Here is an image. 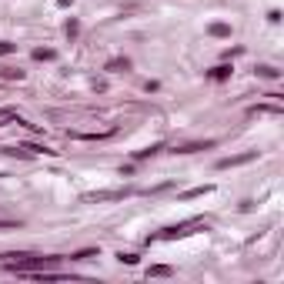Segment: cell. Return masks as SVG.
<instances>
[{"label": "cell", "instance_id": "cell-10", "mask_svg": "<svg viewBox=\"0 0 284 284\" xmlns=\"http://www.w3.org/2000/svg\"><path fill=\"white\" fill-rule=\"evenodd\" d=\"M64 37H67V41H77V37H81V20H77V17H67Z\"/></svg>", "mask_w": 284, "mask_h": 284}, {"label": "cell", "instance_id": "cell-22", "mask_svg": "<svg viewBox=\"0 0 284 284\" xmlns=\"http://www.w3.org/2000/svg\"><path fill=\"white\" fill-rule=\"evenodd\" d=\"M244 54V47H231V50H224V60H231V57H241Z\"/></svg>", "mask_w": 284, "mask_h": 284}, {"label": "cell", "instance_id": "cell-5", "mask_svg": "<svg viewBox=\"0 0 284 284\" xmlns=\"http://www.w3.org/2000/svg\"><path fill=\"white\" fill-rule=\"evenodd\" d=\"M211 147H218V140H214V137H207V140H191V144L174 147V154H197V151H211Z\"/></svg>", "mask_w": 284, "mask_h": 284}, {"label": "cell", "instance_id": "cell-16", "mask_svg": "<svg viewBox=\"0 0 284 284\" xmlns=\"http://www.w3.org/2000/svg\"><path fill=\"white\" fill-rule=\"evenodd\" d=\"M0 81H24V70H17V67H4V70H0Z\"/></svg>", "mask_w": 284, "mask_h": 284}, {"label": "cell", "instance_id": "cell-1", "mask_svg": "<svg viewBox=\"0 0 284 284\" xmlns=\"http://www.w3.org/2000/svg\"><path fill=\"white\" fill-rule=\"evenodd\" d=\"M7 271H50L60 268L64 258L60 254H27V251H14V254H0Z\"/></svg>", "mask_w": 284, "mask_h": 284}, {"label": "cell", "instance_id": "cell-9", "mask_svg": "<svg viewBox=\"0 0 284 284\" xmlns=\"http://www.w3.org/2000/svg\"><path fill=\"white\" fill-rule=\"evenodd\" d=\"M207 33H211V37H218V41H227V37H231V24L218 20V24H211V27H207Z\"/></svg>", "mask_w": 284, "mask_h": 284}, {"label": "cell", "instance_id": "cell-21", "mask_svg": "<svg viewBox=\"0 0 284 284\" xmlns=\"http://www.w3.org/2000/svg\"><path fill=\"white\" fill-rule=\"evenodd\" d=\"M20 221H10V218H0V231H17Z\"/></svg>", "mask_w": 284, "mask_h": 284}, {"label": "cell", "instance_id": "cell-11", "mask_svg": "<svg viewBox=\"0 0 284 284\" xmlns=\"http://www.w3.org/2000/svg\"><path fill=\"white\" fill-rule=\"evenodd\" d=\"M254 74H258V77H264V81H281V70H277L274 64H261Z\"/></svg>", "mask_w": 284, "mask_h": 284}, {"label": "cell", "instance_id": "cell-7", "mask_svg": "<svg viewBox=\"0 0 284 284\" xmlns=\"http://www.w3.org/2000/svg\"><path fill=\"white\" fill-rule=\"evenodd\" d=\"M247 114H251V117H254V114H274V117H281L284 107H281V100H274V104H251Z\"/></svg>", "mask_w": 284, "mask_h": 284}, {"label": "cell", "instance_id": "cell-2", "mask_svg": "<svg viewBox=\"0 0 284 284\" xmlns=\"http://www.w3.org/2000/svg\"><path fill=\"white\" fill-rule=\"evenodd\" d=\"M204 227H207L204 218H191V221H181V224H170V227H164V231H157V234H151L147 244H151V241H178V237L197 234V231H204Z\"/></svg>", "mask_w": 284, "mask_h": 284}, {"label": "cell", "instance_id": "cell-15", "mask_svg": "<svg viewBox=\"0 0 284 284\" xmlns=\"http://www.w3.org/2000/svg\"><path fill=\"white\" fill-rule=\"evenodd\" d=\"M97 254H100V247H81V251L70 254V261H90V258H97Z\"/></svg>", "mask_w": 284, "mask_h": 284}, {"label": "cell", "instance_id": "cell-19", "mask_svg": "<svg viewBox=\"0 0 284 284\" xmlns=\"http://www.w3.org/2000/svg\"><path fill=\"white\" fill-rule=\"evenodd\" d=\"M14 117H17V111H14V107H0V127H4L7 121H14Z\"/></svg>", "mask_w": 284, "mask_h": 284}, {"label": "cell", "instance_id": "cell-20", "mask_svg": "<svg viewBox=\"0 0 284 284\" xmlns=\"http://www.w3.org/2000/svg\"><path fill=\"white\" fill-rule=\"evenodd\" d=\"M117 261H121V264H137V254H130V251H121V254H117Z\"/></svg>", "mask_w": 284, "mask_h": 284}, {"label": "cell", "instance_id": "cell-13", "mask_svg": "<svg viewBox=\"0 0 284 284\" xmlns=\"http://www.w3.org/2000/svg\"><path fill=\"white\" fill-rule=\"evenodd\" d=\"M147 277H174V268H170V264H151V268H147Z\"/></svg>", "mask_w": 284, "mask_h": 284}, {"label": "cell", "instance_id": "cell-18", "mask_svg": "<svg viewBox=\"0 0 284 284\" xmlns=\"http://www.w3.org/2000/svg\"><path fill=\"white\" fill-rule=\"evenodd\" d=\"M10 54H17V44L14 41H0V57H10Z\"/></svg>", "mask_w": 284, "mask_h": 284}, {"label": "cell", "instance_id": "cell-12", "mask_svg": "<svg viewBox=\"0 0 284 284\" xmlns=\"http://www.w3.org/2000/svg\"><path fill=\"white\" fill-rule=\"evenodd\" d=\"M33 60H37V64H44V60H57V50L54 47H33Z\"/></svg>", "mask_w": 284, "mask_h": 284}, {"label": "cell", "instance_id": "cell-4", "mask_svg": "<svg viewBox=\"0 0 284 284\" xmlns=\"http://www.w3.org/2000/svg\"><path fill=\"white\" fill-rule=\"evenodd\" d=\"M251 161H258V151H244V154H234V157H221L218 170H231V167H241V164H251Z\"/></svg>", "mask_w": 284, "mask_h": 284}, {"label": "cell", "instance_id": "cell-14", "mask_svg": "<svg viewBox=\"0 0 284 284\" xmlns=\"http://www.w3.org/2000/svg\"><path fill=\"white\" fill-rule=\"evenodd\" d=\"M214 184H204V187H191V191H184L181 194V201H194V197H204V194H211Z\"/></svg>", "mask_w": 284, "mask_h": 284}, {"label": "cell", "instance_id": "cell-3", "mask_svg": "<svg viewBox=\"0 0 284 284\" xmlns=\"http://www.w3.org/2000/svg\"><path fill=\"white\" fill-rule=\"evenodd\" d=\"M134 191L130 187H117V191H94V194H84L81 201L84 204H100V201H124V197H130Z\"/></svg>", "mask_w": 284, "mask_h": 284}, {"label": "cell", "instance_id": "cell-24", "mask_svg": "<svg viewBox=\"0 0 284 284\" xmlns=\"http://www.w3.org/2000/svg\"><path fill=\"white\" fill-rule=\"evenodd\" d=\"M57 7H64V10H67V7H74V0H57Z\"/></svg>", "mask_w": 284, "mask_h": 284}, {"label": "cell", "instance_id": "cell-17", "mask_svg": "<svg viewBox=\"0 0 284 284\" xmlns=\"http://www.w3.org/2000/svg\"><path fill=\"white\" fill-rule=\"evenodd\" d=\"M157 151H164V147L154 144V147H144V151H134V161H147V157H154Z\"/></svg>", "mask_w": 284, "mask_h": 284}, {"label": "cell", "instance_id": "cell-23", "mask_svg": "<svg viewBox=\"0 0 284 284\" xmlns=\"http://www.w3.org/2000/svg\"><path fill=\"white\" fill-rule=\"evenodd\" d=\"M268 20L271 24H281V10H268Z\"/></svg>", "mask_w": 284, "mask_h": 284}, {"label": "cell", "instance_id": "cell-6", "mask_svg": "<svg viewBox=\"0 0 284 284\" xmlns=\"http://www.w3.org/2000/svg\"><path fill=\"white\" fill-rule=\"evenodd\" d=\"M231 74H234V64H218V67H211L207 70V81H214V84H224V81H231Z\"/></svg>", "mask_w": 284, "mask_h": 284}, {"label": "cell", "instance_id": "cell-8", "mask_svg": "<svg viewBox=\"0 0 284 284\" xmlns=\"http://www.w3.org/2000/svg\"><path fill=\"white\" fill-rule=\"evenodd\" d=\"M104 70L107 74H127L130 70V60H127V57H111V60L104 64Z\"/></svg>", "mask_w": 284, "mask_h": 284}]
</instances>
